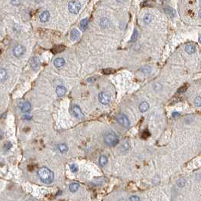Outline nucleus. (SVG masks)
Instances as JSON below:
<instances>
[{
    "label": "nucleus",
    "mask_w": 201,
    "mask_h": 201,
    "mask_svg": "<svg viewBox=\"0 0 201 201\" xmlns=\"http://www.w3.org/2000/svg\"><path fill=\"white\" fill-rule=\"evenodd\" d=\"M117 2H125L126 0H116Z\"/></svg>",
    "instance_id": "36"
},
{
    "label": "nucleus",
    "mask_w": 201,
    "mask_h": 201,
    "mask_svg": "<svg viewBox=\"0 0 201 201\" xmlns=\"http://www.w3.org/2000/svg\"><path fill=\"white\" fill-rule=\"evenodd\" d=\"M54 64L57 68L62 67L65 64V60L63 57H57L54 61Z\"/></svg>",
    "instance_id": "12"
},
{
    "label": "nucleus",
    "mask_w": 201,
    "mask_h": 201,
    "mask_svg": "<svg viewBox=\"0 0 201 201\" xmlns=\"http://www.w3.org/2000/svg\"><path fill=\"white\" fill-rule=\"evenodd\" d=\"M186 90H187V87L184 86H182V87L178 90V92H179V93H183V92H184Z\"/></svg>",
    "instance_id": "31"
},
{
    "label": "nucleus",
    "mask_w": 201,
    "mask_h": 201,
    "mask_svg": "<svg viewBox=\"0 0 201 201\" xmlns=\"http://www.w3.org/2000/svg\"><path fill=\"white\" fill-rule=\"evenodd\" d=\"M165 13H166L168 15H169L170 17H174V15H175V10L172 9V8H170V7H166V8H165Z\"/></svg>",
    "instance_id": "20"
},
{
    "label": "nucleus",
    "mask_w": 201,
    "mask_h": 201,
    "mask_svg": "<svg viewBox=\"0 0 201 201\" xmlns=\"http://www.w3.org/2000/svg\"><path fill=\"white\" fill-rule=\"evenodd\" d=\"M68 9L70 13L77 14L81 9V3L79 1H71L69 2Z\"/></svg>",
    "instance_id": "3"
},
{
    "label": "nucleus",
    "mask_w": 201,
    "mask_h": 201,
    "mask_svg": "<svg viewBox=\"0 0 201 201\" xmlns=\"http://www.w3.org/2000/svg\"><path fill=\"white\" fill-rule=\"evenodd\" d=\"M108 23L109 22H108V20L107 18H103L101 19V24L103 27H107L108 25Z\"/></svg>",
    "instance_id": "28"
},
{
    "label": "nucleus",
    "mask_w": 201,
    "mask_h": 201,
    "mask_svg": "<svg viewBox=\"0 0 201 201\" xmlns=\"http://www.w3.org/2000/svg\"><path fill=\"white\" fill-rule=\"evenodd\" d=\"M11 146H12V145H11V142H7V143L5 144V149L7 150H8V149H10V148L11 147Z\"/></svg>",
    "instance_id": "32"
},
{
    "label": "nucleus",
    "mask_w": 201,
    "mask_h": 201,
    "mask_svg": "<svg viewBox=\"0 0 201 201\" xmlns=\"http://www.w3.org/2000/svg\"><path fill=\"white\" fill-rule=\"evenodd\" d=\"M39 64H40V61H39V59L37 57H33L31 58L30 60V66L33 69V70H37L39 67Z\"/></svg>",
    "instance_id": "9"
},
{
    "label": "nucleus",
    "mask_w": 201,
    "mask_h": 201,
    "mask_svg": "<svg viewBox=\"0 0 201 201\" xmlns=\"http://www.w3.org/2000/svg\"><path fill=\"white\" fill-rule=\"evenodd\" d=\"M198 40H199V42H200V44H201V34L200 35V36H199V39H198Z\"/></svg>",
    "instance_id": "35"
},
{
    "label": "nucleus",
    "mask_w": 201,
    "mask_h": 201,
    "mask_svg": "<svg viewBox=\"0 0 201 201\" xmlns=\"http://www.w3.org/2000/svg\"><path fill=\"white\" fill-rule=\"evenodd\" d=\"M186 184V180L184 179H178L177 181V185L179 187H184Z\"/></svg>",
    "instance_id": "23"
},
{
    "label": "nucleus",
    "mask_w": 201,
    "mask_h": 201,
    "mask_svg": "<svg viewBox=\"0 0 201 201\" xmlns=\"http://www.w3.org/2000/svg\"><path fill=\"white\" fill-rule=\"evenodd\" d=\"M88 25H89V20H88V19L85 18L83 19V20H82L81 22H80V24H79L80 30H82V31L86 30V28H87V27H88Z\"/></svg>",
    "instance_id": "14"
},
{
    "label": "nucleus",
    "mask_w": 201,
    "mask_h": 201,
    "mask_svg": "<svg viewBox=\"0 0 201 201\" xmlns=\"http://www.w3.org/2000/svg\"><path fill=\"white\" fill-rule=\"evenodd\" d=\"M149 109V104L146 101H143L139 105V110L141 112H146Z\"/></svg>",
    "instance_id": "16"
},
{
    "label": "nucleus",
    "mask_w": 201,
    "mask_h": 201,
    "mask_svg": "<svg viewBox=\"0 0 201 201\" xmlns=\"http://www.w3.org/2000/svg\"><path fill=\"white\" fill-rule=\"evenodd\" d=\"M116 121L124 128H128L130 126V121L128 118L123 113H120L116 116Z\"/></svg>",
    "instance_id": "4"
},
{
    "label": "nucleus",
    "mask_w": 201,
    "mask_h": 201,
    "mask_svg": "<svg viewBox=\"0 0 201 201\" xmlns=\"http://www.w3.org/2000/svg\"><path fill=\"white\" fill-rule=\"evenodd\" d=\"M143 20H144V22H145V23H147V24L150 23L152 21V15H150V14H147V15H145L144 16Z\"/></svg>",
    "instance_id": "22"
},
{
    "label": "nucleus",
    "mask_w": 201,
    "mask_h": 201,
    "mask_svg": "<svg viewBox=\"0 0 201 201\" xmlns=\"http://www.w3.org/2000/svg\"><path fill=\"white\" fill-rule=\"evenodd\" d=\"M50 17V14L48 11H43L40 15H39V19H40V21L42 22V23H45L49 20Z\"/></svg>",
    "instance_id": "11"
},
{
    "label": "nucleus",
    "mask_w": 201,
    "mask_h": 201,
    "mask_svg": "<svg viewBox=\"0 0 201 201\" xmlns=\"http://www.w3.org/2000/svg\"><path fill=\"white\" fill-rule=\"evenodd\" d=\"M58 150H59V151H60L61 153H64L67 152L68 147H67V146L65 144H61V145H58Z\"/></svg>",
    "instance_id": "21"
},
{
    "label": "nucleus",
    "mask_w": 201,
    "mask_h": 201,
    "mask_svg": "<svg viewBox=\"0 0 201 201\" xmlns=\"http://www.w3.org/2000/svg\"><path fill=\"white\" fill-rule=\"evenodd\" d=\"M19 108L23 113H28L31 110V104L29 101H24L19 103Z\"/></svg>",
    "instance_id": "8"
},
{
    "label": "nucleus",
    "mask_w": 201,
    "mask_h": 201,
    "mask_svg": "<svg viewBox=\"0 0 201 201\" xmlns=\"http://www.w3.org/2000/svg\"><path fill=\"white\" fill-rule=\"evenodd\" d=\"M129 200L131 201H139L140 200V198L138 197V196H132L130 198H129Z\"/></svg>",
    "instance_id": "29"
},
{
    "label": "nucleus",
    "mask_w": 201,
    "mask_h": 201,
    "mask_svg": "<svg viewBox=\"0 0 201 201\" xmlns=\"http://www.w3.org/2000/svg\"><path fill=\"white\" fill-rule=\"evenodd\" d=\"M80 36V33L79 32L76 30V29H73L71 30V33H70V39L72 41H75Z\"/></svg>",
    "instance_id": "13"
},
{
    "label": "nucleus",
    "mask_w": 201,
    "mask_h": 201,
    "mask_svg": "<svg viewBox=\"0 0 201 201\" xmlns=\"http://www.w3.org/2000/svg\"><path fill=\"white\" fill-rule=\"evenodd\" d=\"M199 17L201 18V9L199 11Z\"/></svg>",
    "instance_id": "37"
},
{
    "label": "nucleus",
    "mask_w": 201,
    "mask_h": 201,
    "mask_svg": "<svg viewBox=\"0 0 201 201\" xmlns=\"http://www.w3.org/2000/svg\"><path fill=\"white\" fill-rule=\"evenodd\" d=\"M200 68H201V64H200Z\"/></svg>",
    "instance_id": "38"
},
{
    "label": "nucleus",
    "mask_w": 201,
    "mask_h": 201,
    "mask_svg": "<svg viewBox=\"0 0 201 201\" xmlns=\"http://www.w3.org/2000/svg\"><path fill=\"white\" fill-rule=\"evenodd\" d=\"M185 51L188 54H193L194 52H195L196 51V47L192 45V44H189V45H187L185 46Z\"/></svg>",
    "instance_id": "15"
},
{
    "label": "nucleus",
    "mask_w": 201,
    "mask_h": 201,
    "mask_svg": "<svg viewBox=\"0 0 201 201\" xmlns=\"http://www.w3.org/2000/svg\"><path fill=\"white\" fill-rule=\"evenodd\" d=\"M20 3V1L19 0H11V4L12 5H17Z\"/></svg>",
    "instance_id": "33"
},
{
    "label": "nucleus",
    "mask_w": 201,
    "mask_h": 201,
    "mask_svg": "<svg viewBox=\"0 0 201 201\" xmlns=\"http://www.w3.org/2000/svg\"><path fill=\"white\" fill-rule=\"evenodd\" d=\"M7 78H8L7 71L4 69H1V70H0V79L2 81V82H4L5 81H6Z\"/></svg>",
    "instance_id": "17"
},
{
    "label": "nucleus",
    "mask_w": 201,
    "mask_h": 201,
    "mask_svg": "<svg viewBox=\"0 0 201 201\" xmlns=\"http://www.w3.org/2000/svg\"><path fill=\"white\" fill-rule=\"evenodd\" d=\"M98 100L103 104H108L110 101V96L106 92H101L98 94Z\"/></svg>",
    "instance_id": "5"
},
{
    "label": "nucleus",
    "mask_w": 201,
    "mask_h": 201,
    "mask_svg": "<svg viewBox=\"0 0 201 201\" xmlns=\"http://www.w3.org/2000/svg\"><path fill=\"white\" fill-rule=\"evenodd\" d=\"M70 170H71V172H73V173H76V172L78 171V169H79L78 166H77V165H76V164L70 165Z\"/></svg>",
    "instance_id": "27"
},
{
    "label": "nucleus",
    "mask_w": 201,
    "mask_h": 201,
    "mask_svg": "<svg viewBox=\"0 0 201 201\" xmlns=\"http://www.w3.org/2000/svg\"><path fill=\"white\" fill-rule=\"evenodd\" d=\"M108 157L104 155H101L99 158V163L101 166H104L108 163Z\"/></svg>",
    "instance_id": "19"
},
{
    "label": "nucleus",
    "mask_w": 201,
    "mask_h": 201,
    "mask_svg": "<svg viewBox=\"0 0 201 201\" xmlns=\"http://www.w3.org/2000/svg\"><path fill=\"white\" fill-rule=\"evenodd\" d=\"M104 140L105 144L110 147H115L119 142V138L117 135L112 131L107 132L104 135Z\"/></svg>",
    "instance_id": "2"
},
{
    "label": "nucleus",
    "mask_w": 201,
    "mask_h": 201,
    "mask_svg": "<svg viewBox=\"0 0 201 201\" xmlns=\"http://www.w3.org/2000/svg\"><path fill=\"white\" fill-rule=\"evenodd\" d=\"M167 1H168V0H167Z\"/></svg>",
    "instance_id": "39"
},
{
    "label": "nucleus",
    "mask_w": 201,
    "mask_h": 201,
    "mask_svg": "<svg viewBox=\"0 0 201 201\" xmlns=\"http://www.w3.org/2000/svg\"><path fill=\"white\" fill-rule=\"evenodd\" d=\"M141 71L144 73H150L151 72V67L149 66H145L141 68Z\"/></svg>",
    "instance_id": "25"
},
{
    "label": "nucleus",
    "mask_w": 201,
    "mask_h": 201,
    "mask_svg": "<svg viewBox=\"0 0 201 201\" xmlns=\"http://www.w3.org/2000/svg\"><path fill=\"white\" fill-rule=\"evenodd\" d=\"M138 37V33L137 31V30H134V32H133V34L132 36V39H131V42H135L137 40Z\"/></svg>",
    "instance_id": "24"
},
{
    "label": "nucleus",
    "mask_w": 201,
    "mask_h": 201,
    "mask_svg": "<svg viewBox=\"0 0 201 201\" xmlns=\"http://www.w3.org/2000/svg\"><path fill=\"white\" fill-rule=\"evenodd\" d=\"M25 47L22 45H18L15 46L13 49V55H15L16 57H20L25 53Z\"/></svg>",
    "instance_id": "6"
},
{
    "label": "nucleus",
    "mask_w": 201,
    "mask_h": 201,
    "mask_svg": "<svg viewBox=\"0 0 201 201\" xmlns=\"http://www.w3.org/2000/svg\"><path fill=\"white\" fill-rule=\"evenodd\" d=\"M114 71L112 70V69H104V70H103V73H104V74H110V73H113Z\"/></svg>",
    "instance_id": "30"
},
{
    "label": "nucleus",
    "mask_w": 201,
    "mask_h": 201,
    "mask_svg": "<svg viewBox=\"0 0 201 201\" xmlns=\"http://www.w3.org/2000/svg\"><path fill=\"white\" fill-rule=\"evenodd\" d=\"M194 104L197 106V107H200L201 106V97L198 96L195 98V101H194Z\"/></svg>",
    "instance_id": "26"
},
{
    "label": "nucleus",
    "mask_w": 201,
    "mask_h": 201,
    "mask_svg": "<svg viewBox=\"0 0 201 201\" xmlns=\"http://www.w3.org/2000/svg\"><path fill=\"white\" fill-rule=\"evenodd\" d=\"M38 176L42 182L45 184H51L54 181L55 177L53 172L47 167L39 169L38 171Z\"/></svg>",
    "instance_id": "1"
},
{
    "label": "nucleus",
    "mask_w": 201,
    "mask_h": 201,
    "mask_svg": "<svg viewBox=\"0 0 201 201\" xmlns=\"http://www.w3.org/2000/svg\"><path fill=\"white\" fill-rule=\"evenodd\" d=\"M79 184L76 182L72 183V184H70V186H69L70 191L71 192H76V191H77L78 189H79Z\"/></svg>",
    "instance_id": "18"
},
{
    "label": "nucleus",
    "mask_w": 201,
    "mask_h": 201,
    "mask_svg": "<svg viewBox=\"0 0 201 201\" xmlns=\"http://www.w3.org/2000/svg\"><path fill=\"white\" fill-rule=\"evenodd\" d=\"M66 91H67V89H66V87L64 86H57V88H56V93H57V94L59 97L64 96V95L65 94Z\"/></svg>",
    "instance_id": "10"
},
{
    "label": "nucleus",
    "mask_w": 201,
    "mask_h": 201,
    "mask_svg": "<svg viewBox=\"0 0 201 201\" xmlns=\"http://www.w3.org/2000/svg\"><path fill=\"white\" fill-rule=\"evenodd\" d=\"M72 113H73V116L77 118V119H82L84 117V114L82 113V111L81 110V108L77 106V105H74L72 108Z\"/></svg>",
    "instance_id": "7"
},
{
    "label": "nucleus",
    "mask_w": 201,
    "mask_h": 201,
    "mask_svg": "<svg viewBox=\"0 0 201 201\" xmlns=\"http://www.w3.org/2000/svg\"><path fill=\"white\" fill-rule=\"evenodd\" d=\"M179 115H180V113H177V112H174V113H172V116H173L174 118H175V117L179 116Z\"/></svg>",
    "instance_id": "34"
}]
</instances>
